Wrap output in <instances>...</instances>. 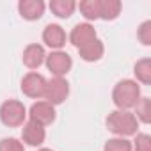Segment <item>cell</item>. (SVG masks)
<instances>
[{
  "instance_id": "1",
  "label": "cell",
  "mask_w": 151,
  "mask_h": 151,
  "mask_svg": "<svg viewBox=\"0 0 151 151\" xmlns=\"http://www.w3.org/2000/svg\"><path fill=\"white\" fill-rule=\"evenodd\" d=\"M139 94H140V89L133 80H123L116 86L112 98L121 110H126L139 103Z\"/></svg>"
},
{
  "instance_id": "2",
  "label": "cell",
  "mask_w": 151,
  "mask_h": 151,
  "mask_svg": "<svg viewBox=\"0 0 151 151\" xmlns=\"http://www.w3.org/2000/svg\"><path fill=\"white\" fill-rule=\"evenodd\" d=\"M137 117L126 110H116L107 117L109 130L117 135H133L137 132Z\"/></svg>"
},
{
  "instance_id": "3",
  "label": "cell",
  "mask_w": 151,
  "mask_h": 151,
  "mask_svg": "<svg viewBox=\"0 0 151 151\" xmlns=\"http://www.w3.org/2000/svg\"><path fill=\"white\" fill-rule=\"evenodd\" d=\"M25 107L16 100H9L0 107V119L6 126H20L25 121Z\"/></svg>"
},
{
  "instance_id": "4",
  "label": "cell",
  "mask_w": 151,
  "mask_h": 151,
  "mask_svg": "<svg viewBox=\"0 0 151 151\" xmlns=\"http://www.w3.org/2000/svg\"><path fill=\"white\" fill-rule=\"evenodd\" d=\"M68 93H69V87H68V82H66V80H62V78L55 77L53 80L46 82L45 98H46V101H48V103H52V105L62 103V101L66 100Z\"/></svg>"
},
{
  "instance_id": "5",
  "label": "cell",
  "mask_w": 151,
  "mask_h": 151,
  "mask_svg": "<svg viewBox=\"0 0 151 151\" xmlns=\"http://www.w3.org/2000/svg\"><path fill=\"white\" fill-rule=\"evenodd\" d=\"M45 89H46V80L43 75L37 73H29L27 77L22 80V91L30 96V98H41L45 96Z\"/></svg>"
},
{
  "instance_id": "6",
  "label": "cell",
  "mask_w": 151,
  "mask_h": 151,
  "mask_svg": "<svg viewBox=\"0 0 151 151\" xmlns=\"http://www.w3.org/2000/svg\"><path fill=\"white\" fill-rule=\"evenodd\" d=\"M46 64H48V69L55 75V77L60 78L62 75H66V73L71 69L73 60H71V57H69L68 53H64V52H55V53H52V55L46 57Z\"/></svg>"
},
{
  "instance_id": "7",
  "label": "cell",
  "mask_w": 151,
  "mask_h": 151,
  "mask_svg": "<svg viewBox=\"0 0 151 151\" xmlns=\"http://www.w3.org/2000/svg\"><path fill=\"white\" fill-rule=\"evenodd\" d=\"M53 119H55V109H53L52 103L37 101V103L32 105V109H30V121H36L41 126H45V124L53 123Z\"/></svg>"
},
{
  "instance_id": "8",
  "label": "cell",
  "mask_w": 151,
  "mask_h": 151,
  "mask_svg": "<svg viewBox=\"0 0 151 151\" xmlns=\"http://www.w3.org/2000/svg\"><path fill=\"white\" fill-rule=\"evenodd\" d=\"M69 39H71V43H73L75 46L80 50V48L87 46L89 43H93V41L96 39V32H94V29H93L91 25H87V23H80V25H77V27L73 29Z\"/></svg>"
},
{
  "instance_id": "9",
  "label": "cell",
  "mask_w": 151,
  "mask_h": 151,
  "mask_svg": "<svg viewBox=\"0 0 151 151\" xmlns=\"http://www.w3.org/2000/svg\"><path fill=\"white\" fill-rule=\"evenodd\" d=\"M45 128L39 124V123H36V121H29L25 126H23V130H22V137H23V140L27 142V144H30V146H39V144H43V140H45Z\"/></svg>"
},
{
  "instance_id": "10",
  "label": "cell",
  "mask_w": 151,
  "mask_h": 151,
  "mask_svg": "<svg viewBox=\"0 0 151 151\" xmlns=\"http://www.w3.org/2000/svg\"><path fill=\"white\" fill-rule=\"evenodd\" d=\"M18 9L25 20H39L45 13V4L41 0H22Z\"/></svg>"
},
{
  "instance_id": "11",
  "label": "cell",
  "mask_w": 151,
  "mask_h": 151,
  "mask_svg": "<svg viewBox=\"0 0 151 151\" xmlns=\"http://www.w3.org/2000/svg\"><path fill=\"white\" fill-rule=\"evenodd\" d=\"M43 41L52 48H62L66 43V32L59 25H48L43 32Z\"/></svg>"
},
{
  "instance_id": "12",
  "label": "cell",
  "mask_w": 151,
  "mask_h": 151,
  "mask_svg": "<svg viewBox=\"0 0 151 151\" xmlns=\"http://www.w3.org/2000/svg\"><path fill=\"white\" fill-rule=\"evenodd\" d=\"M45 57H46V55H45V50H43V46H39V45H29V46L25 48V52H23V62H25V66L30 68V69L39 68V66L43 64Z\"/></svg>"
},
{
  "instance_id": "13",
  "label": "cell",
  "mask_w": 151,
  "mask_h": 151,
  "mask_svg": "<svg viewBox=\"0 0 151 151\" xmlns=\"http://www.w3.org/2000/svg\"><path fill=\"white\" fill-rule=\"evenodd\" d=\"M75 7H77V4L73 0H52L50 2L52 13L59 18H69L71 13L75 11Z\"/></svg>"
},
{
  "instance_id": "14",
  "label": "cell",
  "mask_w": 151,
  "mask_h": 151,
  "mask_svg": "<svg viewBox=\"0 0 151 151\" xmlns=\"http://www.w3.org/2000/svg\"><path fill=\"white\" fill-rule=\"evenodd\" d=\"M121 13V2L119 0H100V18L103 20H114Z\"/></svg>"
},
{
  "instance_id": "15",
  "label": "cell",
  "mask_w": 151,
  "mask_h": 151,
  "mask_svg": "<svg viewBox=\"0 0 151 151\" xmlns=\"http://www.w3.org/2000/svg\"><path fill=\"white\" fill-rule=\"evenodd\" d=\"M78 52H80V57H82L84 60H98V59L103 55V45H101L100 39H94V41L89 43L87 46L80 48Z\"/></svg>"
},
{
  "instance_id": "16",
  "label": "cell",
  "mask_w": 151,
  "mask_h": 151,
  "mask_svg": "<svg viewBox=\"0 0 151 151\" xmlns=\"http://www.w3.org/2000/svg\"><path fill=\"white\" fill-rule=\"evenodd\" d=\"M78 7L87 20L100 18V0H84V2H80Z\"/></svg>"
},
{
  "instance_id": "17",
  "label": "cell",
  "mask_w": 151,
  "mask_h": 151,
  "mask_svg": "<svg viewBox=\"0 0 151 151\" xmlns=\"http://www.w3.org/2000/svg\"><path fill=\"white\" fill-rule=\"evenodd\" d=\"M135 75L142 84H149L151 82V60L149 59H142L135 64Z\"/></svg>"
},
{
  "instance_id": "18",
  "label": "cell",
  "mask_w": 151,
  "mask_h": 151,
  "mask_svg": "<svg viewBox=\"0 0 151 151\" xmlns=\"http://www.w3.org/2000/svg\"><path fill=\"white\" fill-rule=\"evenodd\" d=\"M135 107H137V117L142 123H149L151 121V101H149V98H142Z\"/></svg>"
},
{
  "instance_id": "19",
  "label": "cell",
  "mask_w": 151,
  "mask_h": 151,
  "mask_svg": "<svg viewBox=\"0 0 151 151\" xmlns=\"http://www.w3.org/2000/svg\"><path fill=\"white\" fill-rule=\"evenodd\" d=\"M105 151H132V144L126 139H112L105 144Z\"/></svg>"
},
{
  "instance_id": "20",
  "label": "cell",
  "mask_w": 151,
  "mask_h": 151,
  "mask_svg": "<svg viewBox=\"0 0 151 151\" xmlns=\"http://www.w3.org/2000/svg\"><path fill=\"white\" fill-rule=\"evenodd\" d=\"M0 151H25L23 144L18 142L16 139H4L0 142Z\"/></svg>"
},
{
  "instance_id": "21",
  "label": "cell",
  "mask_w": 151,
  "mask_h": 151,
  "mask_svg": "<svg viewBox=\"0 0 151 151\" xmlns=\"http://www.w3.org/2000/svg\"><path fill=\"white\" fill-rule=\"evenodd\" d=\"M135 151H151V137L146 133L137 135L135 140Z\"/></svg>"
},
{
  "instance_id": "22",
  "label": "cell",
  "mask_w": 151,
  "mask_h": 151,
  "mask_svg": "<svg viewBox=\"0 0 151 151\" xmlns=\"http://www.w3.org/2000/svg\"><path fill=\"white\" fill-rule=\"evenodd\" d=\"M139 39L142 45H151V22H146L139 29Z\"/></svg>"
},
{
  "instance_id": "23",
  "label": "cell",
  "mask_w": 151,
  "mask_h": 151,
  "mask_svg": "<svg viewBox=\"0 0 151 151\" xmlns=\"http://www.w3.org/2000/svg\"><path fill=\"white\" fill-rule=\"evenodd\" d=\"M41 151H52V149H41Z\"/></svg>"
}]
</instances>
